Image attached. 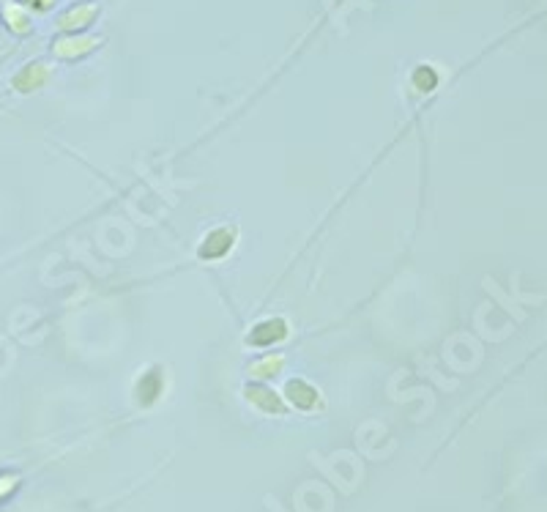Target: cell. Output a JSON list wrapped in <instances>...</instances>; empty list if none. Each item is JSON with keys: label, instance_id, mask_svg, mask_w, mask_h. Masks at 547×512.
I'll return each instance as SVG.
<instances>
[{"label": "cell", "instance_id": "277c9868", "mask_svg": "<svg viewBox=\"0 0 547 512\" xmlns=\"http://www.w3.org/2000/svg\"><path fill=\"white\" fill-rule=\"evenodd\" d=\"M249 397L257 403V406H263L265 411H282V406H280V400L271 395V392H265V389H260V386H255L252 392H249Z\"/></svg>", "mask_w": 547, "mask_h": 512}, {"label": "cell", "instance_id": "5b68a950", "mask_svg": "<svg viewBox=\"0 0 547 512\" xmlns=\"http://www.w3.org/2000/svg\"><path fill=\"white\" fill-rule=\"evenodd\" d=\"M159 386H162V383H159V373H150V376H145V378L140 381V392L145 389V395H140V400H143V403H150L153 397L159 395Z\"/></svg>", "mask_w": 547, "mask_h": 512}, {"label": "cell", "instance_id": "6da1fadb", "mask_svg": "<svg viewBox=\"0 0 547 512\" xmlns=\"http://www.w3.org/2000/svg\"><path fill=\"white\" fill-rule=\"evenodd\" d=\"M282 337H285L282 321H265V323H260L257 329L249 334V340H252L255 346H274V343H280Z\"/></svg>", "mask_w": 547, "mask_h": 512}, {"label": "cell", "instance_id": "7a4b0ae2", "mask_svg": "<svg viewBox=\"0 0 547 512\" xmlns=\"http://www.w3.org/2000/svg\"><path fill=\"white\" fill-rule=\"evenodd\" d=\"M230 247H232V233L216 231V233H211L208 241L200 247V258H222Z\"/></svg>", "mask_w": 547, "mask_h": 512}, {"label": "cell", "instance_id": "3957f363", "mask_svg": "<svg viewBox=\"0 0 547 512\" xmlns=\"http://www.w3.org/2000/svg\"><path fill=\"white\" fill-rule=\"evenodd\" d=\"M287 395H290V400H293L299 408H312L317 403V392L312 386H307L304 381H290V383H287Z\"/></svg>", "mask_w": 547, "mask_h": 512}, {"label": "cell", "instance_id": "8992f818", "mask_svg": "<svg viewBox=\"0 0 547 512\" xmlns=\"http://www.w3.org/2000/svg\"><path fill=\"white\" fill-rule=\"evenodd\" d=\"M435 85V74L432 71H419V88H432Z\"/></svg>", "mask_w": 547, "mask_h": 512}]
</instances>
